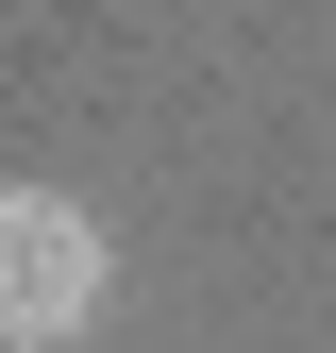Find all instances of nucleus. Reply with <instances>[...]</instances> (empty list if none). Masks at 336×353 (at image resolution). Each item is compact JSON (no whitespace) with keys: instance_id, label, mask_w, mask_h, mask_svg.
<instances>
[{"instance_id":"nucleus-1","label":"nucleus","mask_w":336,"mask_h":353,"mask_svg":"<svg viewBox=\"0 0 336 353\" xmlns=\"http://www.w3.org/2000/svg\"><path fill=\"white\" fill-rule=\"evenodd\" d=\"M118 286V236L84 219L67 185H0V336L17 353H67Z\"/></svg>"}]
</instances>
